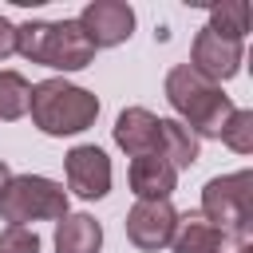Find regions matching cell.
<instances>
[{
    "mask_svg": "<svg viewBox=\"0 0 253 253\" xmlns=\"http://www.w3.org/2000/svg\"><path fill=\"white\" fill-rule=\"evenodd\" d=\"M63 174H67V190L83 202H99L111 194V158L91 142L71 146L63 154Z\"/></svg>",
    "mask_w": 253,
    "mask_h": 253,
    "instance_id": "ba28073f",
    "label": "cell"
},
{
    "mask_svg": "<svg viewBox=\"0 0 253 253\" xmlns=\"http://www.w3.org/2000/svg\"><path fill=\"white\" fill-rule=\"evenodd\" d=\"M16 55L28 63H43L51 71H83L95 59V43L83 36L79 20H28L16 28Z\"/></svg>",
    "mask_w": 253,
    "mask_h": 253,
    "instance_id": "7a4b0ae2",
    "label": "cell"
},
{
    "mask_svg": "<svg viewBox=\"0 0 253 253\" xmlns=\"http://www.w3.org/2000/svg\"><path fill=\"white\" fill-rule=\"evenodd\" d=\"M8 178H12V170H8V162H4V158H0V190H4V186H8Z\"/></svg>",
    "mask_w": 253,
    "mask_h": 253,
    "instance_id": "ffe728a7",
    "label": "cell"
},
{
    "mask_svg": "<svg viewBox=\"0 0 253 253\" xmlns=\"http://www.w3.org/2000/svg\"><path fill=\"white\" fill-rule=\"evenodd\" d=\"M174 253H253V245H237L221 229H213L202 213H178V229L170 241Z\"/></svg>",
    "mask_w": 253,
    "mask_h": 253,
    "instance_id": "30bf717a",
    "label": "cell"
},
{
    "mask_svg": "<svg viewBox=\"0 0 253 253\" xmlns=\"http://www.w3.org/2000/svg\"><path fill=\"white\" fill-rule=\"evenodd\" d=\"M166 103L174 107L178 123L202 142V138H221L229 115L237 111L233 99L213 87L210 79H202L190 63H178L166 71Z\"/></svg>",
    "mask_w": 253,
    "mask_h": 253,
    "instance_id": "6da1fadb",
    "label": "cell"
},
{
    "mask_svg": "<svg viewBox=\"0 0 253 253\" xmlns=\"http://www.w3.org/2000/svg\"><path fill=\"white\" fill-rule=\"evenodd\" d=\"M174 229H178V210L170 202H134L126 213V241L142 253L170 249Z\"/></svg>",
    "mask_w": 253,
    "mask_h": 253,
    "instance_id": "52a82bcc",
    "label": "cell"
},
{
    "mask_svg": "<svg viewBox=\"0 0 253 253\" xmlns=\"http://www.w3.org/2000/svg\"><path fill=\"white\" fill-rule=\"evenodd\" d=\"M28 115L51 138L83 134L99 119V95L87 91V87H75L67 79H43V83H32Z\"/></svg>",
    "mask_w": 253,
    "mask_h": 253,
    "instance_id": "3957f363",
    "label": "cell"
},
{
    "mask_svg": "<svg viewBox=\"0 0 253 253\" xmlns=\"http://www.w3.org/2000/svg\"><path fill=\"white\" fill-rule=\"evenodd\" d=\"M55 253H99L103 249V225L91 213H63L55 221Z\"/></svg>",
    "mask_w": 253,
    "mask_h": 253,
    "instance_id": "4fadbf2b",
    "label": "cell"
},
{
    "mask_svg": "<svg viewBox=\"0 0 253 253\" xmlns=\"http://www.w3.org/2000/svg\"><path fill=\"white\" fill-rule=\"evenodd\" d=\"M67 210V190L43 174H12L0 190V221L28 225V221H59Z\"/></svg>",
    "mask_w": 253,
    "mask_h": 253,
    "instance_id": "5b68a950",
    "label": "cell"
},
{
    "mask_svg": "<svg viewBox=\"0 0 253 253\" xmlns=\"http://www.w3.org/2000/svg\"><path fill=\"white\" fill-rule=\"evenodd\" d=\"M0 253H40V237L28 225H4L0 229Z\"/></svg>",
    "mask_w": 253,
    "mask_h": 253,
    "instance_id": "ac0fdd59",
    "label": "cell"
},
{
    "mask_svg": "<svg viewBox=\"0 0 253 253\" xmlns=\"http://www.w3.org/2000/svg\"><path fill=\"white\" fill-rule=\"evenodd\" d=\"M213 229L233 237L237 245H253V170L217 174L202 186V210Z\"/></svg>",
    "mask_w": 253,
    "mask_h": 253,
    "instance_id": "277c9868",
    "label": "cell"
},
{
    "mask_svg": "<svg viewBox=\"0 0 253 253\" xmlns=\"http://www.w3.org/2000/svg\"><path fill=\"white\" fill-rule=\"evenodd\" d=\"M75 20H79L83 36L95 43V51L119 47L134 36V8L126 0H91Z\"/></svg>",
    "mask_w": 253,
    "mask_h": 253,
    "instance_id": "8992f818",
    "label": "cell"
},
{
    "mask_svg": "<svg viewBox=\"0 0 253 253\" xmlns=\"http://www.w3.org/2000/svg\"><path fill=\"white\" fill-rule=\"evenodd\" d=\"M8 55H16V24L0 16V63H4Z\"/></svg>",
    "mask_w": 253,
    "mask_h": 253,
    "instance_id": "d6986e66",
    "label": "cell"
},
{
    "mask_svg": "<svg viewBox=\"0 0 253 253\" xmlns=\"http://www.w3.org/2000/svg\"><path fill=\"white\" fill-rule=\"evenodd\" d=\"M154 154L166 158L174 170H190L202 154V142L178 123V119H158V142H154Z\"/></svg>",
    "mask_w": 253,
    "mask_h": 253,
    "instance_id": "5bb4252c",
    "label": "cell"
},
{
    "mask_svg": "<svg viewBox=\"0 0 253 253\" xmlns=\"http://www.w3.org/2000/svg\"><path fill=\"white\" fill-rule=\"evenodd\" d=\"M241 59H245V43H233V40H221L217 32L202 28L190 43V67L210 79L213 87H221L225 79H233L241 71Z\"/></svg>",
    "mask_w": 253,
    "mask_h": 253,
    "instance_id": "9c48e42d",
    "label": "cell"
},
{
    "mask_svg": "<svg viewBox=\"0 0 253 253\" xmlns=\"http://www.w3.org/2000/svg\"><path fill=\"white\" fill-rule=\"evenodd\" d=\"M32 83L20 71H0V123H16L28 115Z\"/></svg>",
    "mask_w": 253,
    "mask_h": 253,
    "instance_id": "2e32d148",
    "label": "cell"
},
{
    "mask_svg": "<svg viewBox=\"0 0 253 253\" xmlns=\"http://www.w3.org/2000/svg\"><path fill=\"white\" fill-rule=\"evenodd\" d=\"M221 142L233 150V154H253V111L237 107L221 130Z\"/></svg>",
    "mask_w": 253,
    "mask_h": 253,
    "instance_id": "e0dca14e",
    "label": "cell"
},
{
    "mask_svg": "<svg viewBox=\"0 0 253 253\" xmlns=\"http://www.w3.org/2000/svg\"><path fill=\"white\" fill-rule=\"evenodd\" d=\"M126 178H130V194H134L138 202H170V194H174V186H178V170H174L166 158H158V154H138V158H130Z\"/></svg>",
    "mask_w": 253,
    "mask_h": 253,
    "instance_id": "8fae6325",
    "label": "cell"
},
{
    "mask_svg": "<svg viewBox=\"0 0 253 253\" xmlns=\"http://www.w3.org/2000/svg\"><path fill=\"white\" fill-rule=\"evenodd\" d=\"M154 142H158V115L146 111V107H126L119 119H115V146L130 158L138 154H154Z\"/></svg>",
    "mask_w": 253,
    "mask_h": 253,
    "instance_id": "7c38bea8",
    "label": "cell"
},
{
    "mask_svg": "<svg viewBox=\"0 0 253 253\" xmlns=\"http://www.w3.org/2000/svg\"><path fill=\"white\" fill-rule=\"evenodd\" d=\"M206 28L217 32L221 40L245 43V36H249V4H245V0H221V4H213Z\"/></svg>",
    "mask_w": 253,
    "mask_h": 253,
    "instance_id": "9a60e30c",
    "label": "cell"
}]
</instances>
